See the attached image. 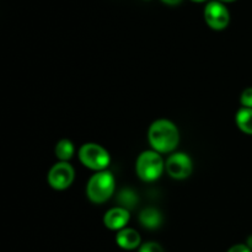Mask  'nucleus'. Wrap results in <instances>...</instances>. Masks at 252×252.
Here are the masks:
<instances>
[{"label":"nucleus","instance_id":"nucleus-17","mask_svg":"<svg viewBox=\"0 0 252 252\" xmlns=\"http://www.w3.org/2000/svg\"><path fill=\"white\" fill-rule=\"evenodd\" d=\"M160 1H162L166 5H170V6H176V5L181 4L182 0H160Z\"/></svg>","mask_w":252,"mask_h":252},{"label":"nucleus","instance_id":"nucleus-20","mask_svg":"<svg viewBox=\"0 0 252 252\" xmlns=\"http://www.w3.org/2000/svg\"><path fill=\"white\" fill-rule=\"evenodd\" d=\"M191 1H193V2H204V1H207V0H191Z\"/></svg>","mask_w":252,"mask_h":252},{"label":"nucleus","instance_id":"nucleus-6","mask_svg":"<svg viewBox=\"0 0 252 252\" xmlns=\"http://www.w3.org/2000/svg\"><path fill=\"white\" fill-rule=\"evenodd\" d=\"M165 169L171 179L185 180L191 176L193 170V162L191 158L185 153H174L167 158L165 162Z\"/></svg>","mask_w":252,"mask_h":252},{"label":"nucleus","instance_id":"nucleus-5","mask_svg":"<svg viewBox=\"0 0 252 252\" xmlns=\"http://www.w3.org/2000/svg\"><path fill=\"white\" fill-rule=\"evenodd\" d=\"M75 171L69 162L59 161L51 167L48 172V184L57 191H64L71 186Z\"/></svg>","mask_w":252,"mask_h":252},{"label":"nucleus","instance_id":"nucleus-8","mask_svg":"<svg viewBox=\"0 0 252 252\" xmlns=\"http://www.w3.org/2000/svg\"><path fill=\"white\" fill-rule=\"evenodd\" d=\"M129 211L123 207H116L106 212L103 217V224L110 230H122L129 221Z\"/></svg>","mask_w":252,"mask_h":252},{"label":"nucleus","instance_id":"nucleus-11","mask_svg":"<svg viewBox=\"0 0 252 252\" xmlns=\"http://www.w3.org/2000/svg\"><path fill=\"white\" fill-rule=\"evenodd\" d=\"M236 126L241 132L252 134V108L243 107L236 113Z\"/></svg>","mask_w":252,"mask_h":252},{"label":"nucleus","instance_id":"nucleus-14","mask_svg":"<svg viewBox=\"0 0 252 252\" xmlns=\"http://www.w3.org/2000/svg\"><path fill=\"white\" fill-rule=\"evenodd\" d=\"M240 102L243 107L252 108V88H248L243 91L240 96Z\"/></svg>","mask_w":252,"mask_h":252},{"label":"nucleus","instance_id":"nucleus-2","mask_svg":"<svg viewBox=\"0 0 252 252\" xmlns=\"http://www.w3.org/2000/svg\"><path fill=\"white\" fill-rule=\"evenodd\" d=\"M115 189L116 181L112 172L103 170L90 177L86 185V196L93 203H105L115 193Z\"/></svg>","mask_w":252,"mask_h":252},{"label":"nucleus","instance_id":"nucleus-19","mask_svg":"<svg viewBox=\"0 0 252 252\" xmlns=\"http://www.w3.org/2000/svg\"><path fill=\"white\" fill-rule=\"evenodd\" d=\"M218 1H220V2H233V1H235V0H218Z\"/></svg>","mask_w":252,"mask_h":252},{"label":"nucleus","instance_id":"nucleus-7","mask_svg":"<svg viewBox=\"0 0 252 252\" xmlns=\"http://www.w3.org/2000/svg\"><path fill=\"white\" fill-rule=\"evenodd\" d=\"M204 20L212 30L221 31L228 27L230 22V14L223 2L211 1L204 7Z\"/></svg>","mask_w":252,"mask_h":252},{"label":"nucleus","instance_id":"nucleus-16","mask_svg":"<svg viewBox=\"0 0 252 252\" xmlns=\"http://www.w3.org/2000/svg\"><path fill=\"white\" fill-rule=\"evenodd\" d=\"M228 252H252L250 249H249L248 245L245 244H238V245H234L229 249Z\"/></svg>","mask_w":252,"mask_h":252},{"label":"nucleus","instance_id":"nucleus-15","mask_svg":"<svg viewBox=\"0 0 252 252\" xmlns=\"http://www.w3.org/2000/svg\"><path fill=\"white\" fill-rule=\"evenodd\" d=\"M138 252H164V249L159 245L158 243H145L143 245H140Z\"/></svg>","mask_w":252,"mask_h":252},{"label":"nucleus","instance_id":"nucleus-18","mask_svg":"<svg viewBox=\"0 0 252 252\" xmlns=\"http://www.w3.org/2000/svg\"><path fill=\"white\" fill-rule=\"evenodd\" d=\"M246 245L249 246V249L252 251V235L249 236L248 238V241H246Z\"/></svg>","mask_w":252,"mask_h":252},{"label":"nucleus","instance_id":"nucleus-21","mask_svg":"<svg viewBox=\"0 0 252 252\" xmlns=\"http://www.w3.org/2000/svg\"><path fill=\"white\" fill-rule=\"evenodd\" d=\"M147 1H148V0H147Z\"/></svg>","mask_w":252,"mask_h":252},{"label":"nucleus","instance_id":"nucleus-3","mask_svg":"<svg viewBox=\"0 0 252 252\" xmlns=\"http://www.w3.org/2000/svg\"><path fill=\"white\" fill-rule=\"evenodd\" d=\"M165 162L161 155L155 150H145L138 157L135 171L138 177L144 182H154L162 175Z\"/></svg>","mask_w":252,"mask_h":252},{"label":"nucleus","instance_id":"nucleus-1","mask_svg":"<svg viewBox=\"0 0 252 252\" xmlns=\"http://www.w3.org/2000/svg\"><path fill=\"white\" fill-rule=\"evenodd\" d=\"M148 140L153 150L159 154H167L176 149L180 142V133L176 125L169 120H157L150 125Z\"/></svg>","mask_w":252,"mask_h":252},{"label":"nucleus","instance_id":"nucleus-10","mask_svg":"<svg viewBox=\"0 0 252 252\" xmlns=\"http://www.w3.org/2000/svg\"><path fill=\"white\" fill-rule=\"evenodd\" d=\"M139 221L145 229L155 230L162 223V216L157 208H144L139 214Z\"/></svg>","mask_w":252,"mask_h":252},{"label":"nucleus","instance_id":"nucleus-13","mask_svg":"<svg viewBox=\"0 0 252 252\" xmlns=\"http://www.w3.org/2000/svg\"><path fill=\"white\" fill-rule=\"evenodd\" d=\"M118 202H120L123 207V208L128 209V208H133L134 207V204L137 203L138 198L137 196H135L134 192L132 191V189H122L120 193V196H118Z\"/></svg>","mask_w":252,"mask_h":252},{"label":"nucleus","instance_id":"nucleus-9","mask_svg":"<svg viewBox=\"0 0 252 252\" xmlns=\"http://www.w3.org/2000/svg\"><path fill=\"white\" fill-rule=\"evenodd\" d=\"M140 235L137 230L130 228H125L118 231L116 235V243L123 250H134L140 248Z\"/></svg>","mask_w":252,"mask_h":252},{"label":"nucleus","instance_id":"nucleus-12","mask_svg":"<svg viewBox=\"0 0 252 252\" xmlns=\"http://www.w3.org/2000/svg\"><path fill=\"white\" fill-rule=\"evenodd\" d=\"M74 153H75V148L69 139H62L57 143L56 157L58 158L59 161L68 162L73 158Z\"/></svg>","mask_w":252,"mask_h":252},{"label":"nucleus","instance_id":"nucleus-4","mask_svg":"<svg viewBox=\"0 0 252 252\" xmlns=\"http://www.w3.org/2000/svg\"><path fill=\"white\" fill-rule=\"evenodd\" d=\"M79 159L84 166L97 172L107 169L111 161L107 150L96 143L84 144L79 150Z\"/></svg>","mask_w":252,"mask_h":252}]
</instances>
